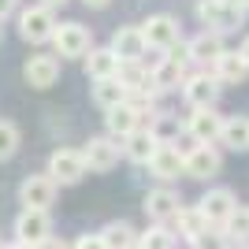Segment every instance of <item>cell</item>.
<instances>
[{
  "instance_id": "obj_6",
  "label": "cell",
  "mask_w": 249,
  "mask_h": 249,
  "mask_svg": "<svg viewBox=\"0 0 249 249\" xmlns=\"http://www.w3.org/2000/svg\"><path fill=\"white\" fill-rule=\"evenodd\" d=\"M119 142L115 138H89L82 145V160L89 171H97V175H104V171H112L115 164H119Z\"/></svg>"
},
{
  "instance_id": "obj_27",
  "label": "cell",
  "mask_w": 249,
  "mask_h": 249,
  "mask_svg": "<svg viewBox=\"0 0 249 249\" xmlns=\"http://www.w3.org/2000/svg\"><path fill=\"white\" fill-rule=\"evenodd\" d=\"M223 234L231 242H249V208L246 205H234V212L223 219Z\"/></svg>"
},
{
  "instance_id": "obj_34",
  "label": "cell",
  "mask_w": 249,
  "mask_h": 249,
  "mask_svg": "<svg viewBox=\"0 0 249 249\" xmlns=\"http://www.w3.org/2000/svg\"><path fill=\"white\" fill-rule=\"evenodd\" d=\"M11 11H15V0H0V19H8Z\"/></svg>"
},
{
  "instance_id": "obj_29",
  "label": "cell",
  "mask_w": 249,
  "mask_h": 249,
  "mask_svg": "<svg viewBox=\"0 0 249 249\" xmlns=\"http://www.w3.org/2000/svg\"><path fill=\"white\" fill-rule=\"evenodd\" d=\"M19 153V126L11 119H0V160H11Z\"/></svg>"
},
{
  "instance_id": "obj_10",
  "label": "cell",
  "mask_w": 249,
  "mask_h": 249,
  "mask_svg": "<svg viewBox=\"0 0 249 249\" xmlns=\"http://www.w3.org/2000/svg\"><path fill=\"white\" fill-rule=\"evenodd\" d=\"M145 49H149V41L142 34V26H119L112 37V52L119 56V63H138L145 56Z\"/></svg>"
},
{
  "instance_id": "obj_35",
  "label": "cell",
  "mask_w": 249,
  "mask_h": 249,
  "mask_svg": "<svg viewBox=\"0 0 249 249\" xmlns=\"http://www.w3.org/2000/svg\"><path fill=\"white\" fill-rule=\"evenodd\" d=\"M4 249H30V246H26V242H19V238H15V242H8V246H4Z\"/></svg>"
},
{
  "instance_id": "obj_2",
  "label": "cell",
  "mask_w": 249,
  "mask_h": 249,
  "mask_svg": "<svg viewBox=\"0 0 249 249\" xmlns=\"http://www.w3.org/2000/svg\"><path fill=\"white\" fill-rule=\"evenodd\" d=\"M86 160H82V149H56L49 156V175L56 178V186H74L86 178Z\"/></svg>"
},
{
  "instance_id": "obj_32",
  "label": "cell",
  "mask_w": 249,
  "mask_h": 249,
  "mask_svg": "<svg viewBox=\"0 0 249 249\" xmlns=\"http://www.w3.org/2000/svg\"><path fill=\"white\" fill-rule=\"evenodd\" d=\"M71 249H104V242H101V234H78Z\"/></svg>"
},
{
  "instance_id": "obj_5",
  "label": "cell",
  "mask_w": 249,
  "mask_h": 249,
  "mask_svg": "<svg viewBox=\"0 0 249 249\" xmlns=\"http://www.w3.org/2000/svg\"><path fill=\"white\" fill-rule=\"evenodd\" d=\"M52 30H56V19H52V8H45V4H37V8H26L19 15V34L22 41H34L41 45L52 37Z\"/></svg>"
},
{
  "instance_id": "obj_33",
  "label": "cell",
  "mask_w": 249,
  "mask_h": 249,
  "mask_svg": "<svg viewBox=\"0 0 249 249\" xmlns=\"http://www.w3.org/2000/svg\"><path fill=\"white\" fill-rule=\"evenodd\" d=\"M34 249H71V246H67L63 238H52V234H49V238H45V242H37Z\"/></svg>"
},
{
  "instance_id": "obj_40",
  "label": "cell",
  "mask_w": 249,
  "mask_h": 249,
  "mask_svg": "<svg viewBox=\"0 0 249 249\" xmlns=\"http://www.w3.org/2000/svg\"><path fill=\"white\" fill-rule=\"evenodd\" d=\"M242 8H246V11H249V0H242Z\"/></svg>"
},
{
  "instance_id": "obj_22",
  "label": "cell",
  "mask_w": 249,
  "mask_h": 249,
  "mask_svg": "<svg viewBox=\"0 0 249 249\" xmlns=\"http://www.w3.org/2000/svg\"><path fill=\"white\" fill-rule=\"evenodd\" d=\"M219 142H223V149H231V153H242V149H249V119H246V115L223 119Z\"/></svg>"
},
{
  "instance_id": "obj_20",
  "label": "cell",
  "mask_w": 249,
  "mask_h": 249,
  "mask_svg": "<svg viewBox=\"0 0 249 249\" xmlns=\"http://www.w3.org/2000/svg\"><path fill=\"white\" fill-rule=\"evenodd\" d=\"M97 234H101L104 249H134V242H138V231L130 227L126 219H112V223H104Z\"/></svg>"
},
{
  "instance_id": "obj_3",
  "label": "cell",
  "mask_w": 249,
  "mask_h": 249,
  "mask_svg": "<svg viewBox=\"0 0 249 249\" xmlns=\"http://www.w3.org/2000/svg\"><path fill=\"white\" fill-rule=\"evenodd\" d=\"M52 234V216L49 208H22L19 216H15V238L26 242V246H37Z\"/></svg>"
},
{
  "instance_id": "obj_37",
  "label": "cell",
  "mask_w": 249,
  "mask_h": 249,
  "mask_svg": "<svg viewBox=\"0 0 249 249\" xmlns=\"http://www.w3.org/2000/svg\"><path fill=\"white\" fill-rule=\"evenodd\" d=\"M45 8H63V4H67V0H41Z\"/></svg>"
},
{
  "instance_id": "obj_7",
  "label": "cell",
  "mask_w": 249,
  "mask_h": 249,
  "mask_svg": "<svg viewBox=\"0 0 249 249\" xmlns=\"http://www.w3.org/2000/svg\"><path fill=\"white\" fill-rule=\"evenodd\" d=\"M52 45H56V52H60V56L78 60V56H86V52H89V30H86L82 22H63V26H56V30H52Z\"/></svg>"
},
{
  "instance_id": "obj_24",
  "label": "cell",
  "mask_w": 249,
  "mask_h": 249,
  "mask_svg": "<svg viewBox=\"0 0 249 249\" xmlns=\"http://www.w3.org/2000/svg\"><path fill=\"white\" fill-rule=\"evenodd\" d=\"M171 223H175V231H178V234H182L186 242H194V238H197V234H201L205 227H212V223L205 219V212H201L197 205H194V208H186V205H182V208L175 212V219H171Z\"/></svg>"
},
{
  "instance_id": "obj_14",
  "label": "cell",
  "mask_w": 249,
  "mask_h": 249,
  "mask_svg": "<svg viewBox=\"0 0 249 249\" xmlns=\"http://www.w3.org/2000/svg\"><path fill=\"white\" fill-rule=\"evenodd\" d=\"M22 78H26V86H34V89H49V86L60 78V63H56V56H30L26 67H22Z\"/></svg>"
},
{
  "instance_id": "obj_4",
  "label": "cell",
  "mask_w": 249,
  "mask_h": 249,
  "mask_svg": "<svg viewBox=\"0 0 249 249\" xmlns=\"http://www.w3.org/2000/svg\"><path fill=\"white\" fill-rule=\"evenodd\" d=\"M56 178L45 171V175H26L19 182V205L22 208H49L56 201Z\"/></svg>"
},
{
  "instance_id": "obj_17",
  "label": "cell",
  "mask_w": 249,
  "mask_h": 249,
  "mask_svg": "<svg viewBox=\"0 0 249 249\" xmlns=\"http://www.w3.org/2000/svg\"><path fill=\"white\" fill-rule=\"evenodd\" d=\"M138 119L142 115L130 108V104H115V108H108V115H104V126H108V138H115V142H123L126 134H134L138 130Z\"/></svg>"
},
{
  "instance_id": "obj_36",
  "label": "cell",
  "mask_w": 249,
  "mask_h": 249,
  "mask_svg": "<svg viewBox=\"0 0 249 249\" xmlns=\"http://www.w3.org/2000/svg\"><path fill=\"white\" fill-rule=\"evenodd\" d=\"M86 4H89V8H108L112 0H86Z\"/></svg>"
},
{
  "instance_id": "obj_28",
  "label": "cell",
  "mask_w": 249,
  "mask_h": 249,
  "mask_svg": "<svg viewBox=\"0 0 249 249\" xmlns=\"http://www.w3.org/2000/svg\"><path fill=\"white\" fill-rule=\"evenodd\" d=\"M171 246H175V234L164 223H153L149 231L138 234V249H171Z\"/></svg>"
},
{
  "instance_id": "obj_31",
  "label": "cell",
  "mask_w": 249,
  "mask_h": 249,
  "mask_svg": "<svg viewBox=\"0 0 249 249\" xmlns=\"http://www.w3.org/2000/svg\"><path fill=\"white\" fill-rule=\"evenodd\" d=\"M149 134H153L160 145H171V138L178 134V126H175V119H167V115H156L153 126H149Z\"/></svg>"
},
{
  "instance_id": "obj_18",
  "label": "cell",
  "mask_w": 249,
  "mask_h": 249,
  "mask_svg": "<svg viewBox=\"0 0 249 249\" xmlns=\"http://www.w3.org/2000/svg\"><path fill=\"white\" fill-rule=\"evenodd\" d=\"M149 78H153V89H171V86H178L186 78V60H178V56L156 60L153 71H149Z\"/></svg>"
},
{
  "instance_id": "obj_9",
  "label": "cell",
  "mask_w": 249,
  "mask_h": 249,
  "mask_svg": "<svg viewBox=\"0 0 249 249\" xmlns=\"http://www.w3.org/2000/svg\"><path fill=\"white\" fill-rule=\"evenodd\" d=\"M234 205H238V197H234V190H227V186L208 190L205 197L197 201V208L205 212V219L212 223V227H223V219L234 212Z\"/></svg>"
},
{
  "instance_id": "obj_41",
  "label": "cell",
  "mask_w": 249,
  "mask_h": 249,
  "mask_svg": "<svg viewBox=\"0 0 249 249\" xmlns=\"http://www.w3.org/2000/svg\"><path fill=\"white\" fill-rule=\"evenodd\" d=\"M0 249H4V242H0Z\"/></svg>"
},
{
  "instance_id": "obj_13",
  "label": "cell",
  "mask_w": 249,
  "mask_h": 249,
  "mask_svg": "<svg viewBox=\"0 0 249 249\" xmlns=\"http://www.w3.org/2000/svg\"><path fill=\"white\" fill-rule=\"evenodd\" d=\"M182 97H186L190 108H212L216 97H219V78H212V74H194V78L182 82Z\"/></svg>"
},
{
  "instance_id": "obj_15",
  "label": "cell",
  "mask_w": 249,
  "mask_h": 249,
  "mask_svg": "<svg viewBox=\"0 0 249 249\" xmlns=\"http://www.w3.org/2000/svg\"><path fill=\"white\" fill-rule=\"evenodd\" d=\"M142 34H145V41L153 45V49H175L178 45V22L171 19V15H153V19L142 26Z\"/></svg>"
},
{
  "instance_id": "obj_30",
  "label": "cell",
  "mask_w": 249,
  "mask_h": 249,
  "mask_svg": "<svg viewBox=\"0 0 249 249\" xmlns=\"http://www.w3.org/2000/svg\"><path fill=\"white\" fill-rule=\"evenodd\" d=\"M190 246H194V249H227V246H231V238L223 234V231H216V227H205L197 238L190 242Z\"/></svg>"
},
{
  "instance_id": "obj_16",
  "label": "cell",
  "mask_w": 249,
  "mask_h": 249,
  "mask_svg": "<svg viewBox=\"0 0 249 249\" xmlns=\"http://www.w3.org/2000/svg\"><path fill=\"white\" fill-rule=\"evenodd\" d=\"M219 167H223V160H219V153L212 145H197L186 153V175L190 178H212V175H219Z\"/></svg>"
},
{
  "instance_id": "obj_12",
  "label": "cell",
  "mask_w": 249,
  "mask_h": 249,
  "mask_svg": "<svg viewBox=\"0 0 249 249\" xmlns=\"http://www.w3.org/2000/svg\"><path fill=\"white\" fill-rule=\"evenodd\" d=\"M145 216L153 219V223H167V219H175V212L182 208V197H178L175 190H167V186H160V190H149L145 194Z\"/></svg>"
},
{
  "instance_id": "obj_8",
  "label": "cell",
  "mask_w": 249,
  "mask_h": 249,
  "mask_svg": "<svg viewBox=\"0 0 249 249\" xmlns=\"http://www.w3.org/2000/svg\"><path fill=\"white\" fill-rule=\"evenodd\" d=\"M219 130H223V115L216 108H194V115L186 119V134L197 142V145H212L219 142Z\"/></svg>"
},
{
  "instance_id": "obj_25",
  "label": "cell",
  "mask_w": 249,
  "mask_h": 249,
  "mask_svg": "<svg viewBox=\"0 0 249 249\" xmlns=\"http://www.w3.org/2000/svg\"><path fill=\"white\" fill-rule=\"evenodd\" d=\"M216 74H219V82H246L249 78V63H246V56L242 52H223L216 60Z\"/></svg>"
},
{
  "instance_id": "obj_23",
  "label": "cell",
  "mask_w": 249,
  "mask_h": 249,
  "mask_svg": "<svg viewBox=\"0 0 249 249\" xmlns=\"http://www.w3.org/2000/svg\"><path fill=\"white\" fill-rule=\"evenodd\" d=\"M123 142H126V145H123L126 160H134V164H149V156H153V153H156V145H160V142H156L149 130H142V126H138L134 134H126Z\"/></svg>"
},
{
  "instance_id": "obj_26",
  "label": "cell",
  "mask_w": 249,
  "mask_h": 249,
  "mask_svg": "<svg viewBox=\"0 0 249 249\" xmlns=\"http://www.w3.org/2000/svg\"><path fill=\"white\" fill-rule=\"evenodd\" d=\"M119 56H115L112 49H97L89 52V60H86V71L93 74V78H108V74H119Z\"/></svg>"
},
{
  "instance_id": "obj_38",
  "label": "cell",
  "mask_w": 249,
  "mask_h": 249,
  "mask_svg": "<svg viewBox=\"0 0 249 249\" xmlns=\"http://www.w3.org/2000/svg\"><path fill=\"white\" fill-rule=\"evenodd\" d=\"M242 56H246V63H249V37H246V45H242Z\"/></svg>"
},
{
  "instance_id": "obj_39",
  "label": "cell",
  "mask_w": 249,
  "mask_h": 249,
  "mask_svg": "<svg viewBox=\"0 0 249 249\" xmlns=\"http://www.w3.org/2000/svg\"><path fill=\"white\" fill-rule=\"evenodd\" d=\"M227 249H249V246H246V242H238V246H234V242H231V246H227Z\"/></svg>"
},
{
  "instance_id": "obj_11",
  "label": "cell",
  "mask_w": 249,
  "mask_h": 249,
  "mask_svg": "<svg viewBox=\"0 0 249 249\" xmlns=\"http://www.w3.org/2000/svg\"><path fill=\"white\" fill-rule=\"evenodd\" d=\"M149 171H153L160 182H171V178L186 175V156L178 153L175 145H156V153L149 156Z\"/></svg>"
},
{
  "instance_id": "obj_1",
  "label": "cell",
  "mask_w": 249,
  "mask_h": 249,
  "mask_svg": "<svg viewBox=\"0 0 249 249\" xmlns=\"http://www.w3.org/2000/svg\"><path fill=\"white\" fill-rule=\"evenodd\" d=\"M197 19L212 30H234L246 19V8H242V0H201Z\"/></svg>"
},
{
  "instance_id": "obj_19",
  "label": "cell",
  "mask_w": 249,
  "mask_h": 249,
  "mask_svg": "<svg viewBox=\"0 0 249 249\" xmlns=\"http://www.w3.org/2000/svg\"><path fill=\"white\" fill-rule=\"evenodd\" d=\"M126 93H130V89L123 86V78H119V74L93 78V101H97V108H104V112H108V108H115V104H123Z\"/></svg>"
},
{
  "instance_id": "obj_21",
  "label": "cell",
  "mask_w": 249,
  "mask_h": 249,
  "mask_svg": "<svg viewBox=\"0 0 249 249\" xmlns=\"http://www.w3.org/2000/svg\"><path fill=\"white\" fill-rule=\"evenodd\" d=\"M223 41H219V34H197V37H194V41L186 45V56L190 60H197V63H216L219 56H223Z\"/></svg>"
}]
</instances>
